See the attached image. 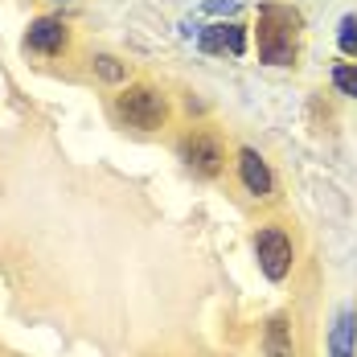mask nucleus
I'll return each mask as SVG.
<instances>
[{"instance_id": "f257e3e1", "label": "nucleus", "mask_w": 357, "mask_h": 357, "mask_svg": "<svg viewBox=\"0 0 357 357\" xmlns=\"http://www.w3.org/2000/svg\"><path fill=\"white\" fill-rule=\"evenodd\" d=\"M259 58L271 66H291L296 58V13L267 4L259 21Z\"/></svg>"}, {"instance_id": "f03ea898", "label": "nucleus", "mask_w": 357, "mask_h": 357, "mask_svg": "<svg viewBox=\"0 0 357 357\" xmlns=\"http://www.w3.org/2000/svg\"><path fill=\"white\" fill-rule=\"evenodd\" d=\"M119 111H123V119L132 123V128H144V132H152V128H160L165 123V99L152 91V86H128V95L119 99Z\"/></svg>"}, {"instance_id": "7ed1b4c3", "label": "nucleus", "mask_w": 357, "mask_h": 357, "mask_svg": "<svg viewBox=\"0 0 357 357\" xmlns=\"http://www.w3.org/2000/svg\"><path fill=\"white\" fill-rule=\"evenodd\" d=\"M255 250H259V267H263V275H267V280H275V284H280L287 271H291V238H287L284 230H275V226L259 230Z\"/></svg>"}, {"instance_id": "20e7f679", "label": "nucleus", "mask_w": 357, "mask_h": 357, "mask_svg": "<svg viewBox=\"0 0 357 357\" xmlns=\"http://www.w3.org/2000/svg\"><path fill=\"white\" fill-rule=\"evenodd\" d=\"M181 156H185V165L193 169V173H202V177H214L218 169H222V148H218L214 136H189V140L181 144Z\"/></svg>"}, {"instance_id": "39448f33", "label": "nucleus", "mask_w": 357, "mask_h": 357, "mask_svg": "<svg viewBox=\"0 0 357 357\" xmlns=\"http://www.w3.org/2000/svg\"><path fill=\"white\" fill-rule=\"evenodd\" d=\"M238 173H243V185H247L255 197H267L271 193V169L263 165V156L255 148H243L238 152Z\"/></svg>"}, {"instance_id": "423d86ee", "label": "nucleus", "mask_w": 357, "mask_h": 357, "mask_svg": "<svg viewBox=\"0 0 357 357\" xmlns=\"http://www.w3.org/2000/svg\"><path fill=\"white\" fill-rule=\"evenodd\" d=\"M202 50L206 54H243L247 33L238 25H210V29H202Z\"/></svg>"}, {"instance_id": "0eeeda50", "label": "nucleus", "mask_w": 357, "mask_h": 357, "mask_svg": "<svg viewBox=\"0 0 357 357\" xmlns=\"http://www.w3.org/2000/svg\"><path fill=\"white\" fill-rule=\"evenodd\" d=\"M25 45L37 50V54H62V45H66V29H62V21H54V17L33 21V29H29V37H25Z\"/></svg>"}, {"instance_id": "6e6552de", "label": "nucleus", "mask_w": 357, "mask_h": 357, "mask_svg": "<svg viewBox=\"0 0 357 357\" xmlns=\"http://www.w3.org/2000/svg\"><path fill=\"white\" fill-rule=\"evenodd\" d=\"M263 349H267V357H291V328H287V321H275L267 324V337H263Z\"/></svg>"}, {"instance_id": "1a4fd4ad", "label": "nucleus", "mask_w": 357, "mask_h": 357, "mask_svg": "<svg viewBox=\"0 0 357 357\" xmlns=\"http://www.w3.org/2000/svg\"><path fill=\"white\" fill-rule=\"evenodd\" d=\"M333 357H354V317L349 312L333 328Z\"/></svg>"}, {"instance_id": "9d476101", "label": "nucleus", "mask_w": 357, "mask_h": 357, "mask_svg": "<svg viewBox=\"0 0 357 357\" xmlns=\"http://www.w3.org/2000/svg\"><path fill=\"white\" fill-rule=\"evenodd\" d=\"M333 82H337V91H345V95L357 99V66H337L333 70Z\"/></svg>"}, {"instance_id": "9b49d317", "label": "nucleus", "mask_w": 357, "mask_h": 357, "mask_svg": "<svg viewBox=\"0 0 357 357\" xmlns=\"http://www.w3.org/2000/svg\"><path fill=\"white\" fill-rule=\"evenodd\" d=\"M337 41H341V50H345V54H354V58H357V17H345V21H341Z\"/></svg>"}, {"instance_id": "f8f14e48", "label": "nucleus", "mask_w": 357, "mask_h": 357, "mask_svg": "<svg viewBox=\"0 0 357 357\" xmlns=\"http://www.w3.org/2000/svg\"><path fill=\"white\" fill-rule=\"evenodd\" d=\"M95 70H99V78H107V82H123V66L115 58H107V54L95 58Z\"/></svg>"}]
</instances>
